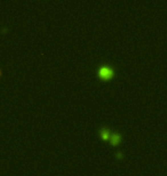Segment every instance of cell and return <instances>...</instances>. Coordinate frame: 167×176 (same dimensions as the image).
<instances>
[{"label": "cell", "mask_w": 167, "mask_h": 176, "mask_svg": "<svg viewBox=\"0 0 167 176\" xmlns=\"http://www.w3.org/2000/svg\"><path fill=\"white\" fill-rule=\"evenodd\" d=\"M110 140H111V143H112V144H117V143L119 142L120 138H119V136H118L117 134H115V135H112V136L110 137Z\"/></svg>", "instance_id": "obj_2"}, {"label": "cell", "mask_w": 167, "mask_h": 176, "mask_svg": "<svg viewBox=\"0 0 167 176\" xmlns=\"http://www.w3.org/2000/svg\"><path fill=\"white\" fill-rule=\"evenodd\" d=\"M99 72V75L102 78V79H110L112 75H113V70L112 67L108 66V65H101L97 70Z\"/></svg>", "instance_id": "obj_1"}]
</instances>
